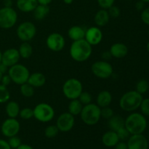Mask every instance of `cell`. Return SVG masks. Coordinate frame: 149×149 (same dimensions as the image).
<instances>
[{
  "label": "cell",
  "instance_id": "1",
  "mask_svg": "<svg viewBox=\"0 0 149 149\" xmlns=\"http://www.w3.org/2000/svg\"><path fill=\"white\" fill-rule=\"evenodd\" d=\"M84 39L72 42L70 47V55L77 62H84L91 56L93 47Z\"/></svg>",
  "mask_w": 149,
  "mask_h": 149
},
{
  "label": "cell",
  "instance_id": "2",
  "mask_svg": "<svg viewBox=\"0 0 149 149\" xmlns=\"http://www.w3.org/2000/svg\"><path fill=\"white\" fill-rule=\"evenodd\" d=\"M125 127L130 135L142 134L147 127L145 116L140 113H132L125 119Z\"/></svg>",
  "mask_w": 149,
  "mask_h": 149
},
{
  "label": "cell",
  "instance_id": "3",
  "mask_svg": "<svg viewBox=\"0 0 149 149\" xmlns=\"http://www.w3.org/2000/svg\"><path fill=\"white\" fill-rule=\"evenodd\" d=\"M143 100L142 95L136 90L127 92L119 100V106L125 111L132 112L140 108Z\"/></svg>",
  "mask_w": 149,
  "mask_h": 149
},
{
  "label": "cell",
  "instance_id": "4",
  "mask_svg": "<svg viewBox=\"0 0 149 149\" xmlns=\"http://www.w3.org/2000/svg\"><path fill=\"white\" fill-rule=\"evenodd\" d=\"M80 116L85 125L93 126L96 125L101 118V109L95 103H90L83 106Z\"/></svg>",
  "mask_w": 149,
  "mask_h": 149
},
{
  "label": "cell",
  "instance_id": "5",
  "mask_svg": "<svg viewBox=\"0 0 149 149\" xmlns=\"http://www.w3.org/2000/svg\"><path fill=\"white\" fill-rule=\"evenodd\" d=\"M7 74L13 82L18 85H21L27 82L30 76V72L27 67L24 65L17 63L9 68Z\"/></svg>",
  "mask_w": 149,
  "mask_h": 149
},
{
  "label": "cell",
  "instance_id": "6",
  "mask_svg": "<svg viewBox=\"0 0 149 149\" xmlns=\"http://www.w3.org/2000/svg\"><path fill=\"white\" fill-rule=\"evenodd\" d=\"M82 91V84L76 78L68 79L63 85V93L64 96L69 100L78 99Z\"/></svg>",
  "mask_w": 149,
  "mask_h": 149
},
{
  "label": "cell",
  "instance_id": "7",
  "mask_svg": "<svg viewBox=\"0 0 149 149\" xmlns=\"http://www.w3.org/2000/svg\"><path fill=\"white\" fill-rule=\"evenodd\" d=\"M33 117L39 122L47 123L50 122L55 116V110L49 104L40 103L33 109Z\"/></svg>",
  "mask_w": 149,
  "mask_h": 149
},
{
  "label": "cell",
  "instance_id": "8",
  "mask_svg": "<svg viewBox=\"0 0 149 149\" xmlns=\"http://www.w3.org/2000/svg\"><path fill=\"white\" fill-rule=\"evenodd\" d=\"M17 13L13 7H4L0 9V28L10 29L16 24Z\"/></svg>",
  "mask_w": 149,
  "mask_h": 149
},
{
  "label": "cell",
  "instance_id": "9",
  "mask_svg": "<svg viewBox=\"0 0 149 149\" xmlns=\"http://www.w3.org/2000/svg\"><path fill=\"white\" fill-rule=\"evenodd\" d=\"M16 33L22 42H30L36 34V26L30 21H25L20 23L17 28Z\"/></svg>",
  "mask_w": 149,
  "mask_h": 149
},
{
  "label": "cell",
  "instance_id": "10",
  "mask_svg": "<svg viewBox=\"0 0 149 149\" xmlns=\"http://www.w3.org/2000/svg\"><path fill=\"white\" fill-rule=\"evenodd\" d=\"M91 71L96 77L100 79H108L113 74L112 65L106 61H98L95 62L91 66Z\"/></svg>",
  "mask_w": 149,
  "mask_h": 149
},
{
  "label": "cell",
  "instance_id": "11",
  "mask_svg": "<svg viewBox=\"0 0 149 149\" xmlns=\"http://www.w3.org/2000/svg\"><path fill=\"white\" fill-rule=\"evenodd\" d=\"M20 129V122L16 119V118H8L5 119L1 126V133L4 136L8 138L17 135Z\"/></svg>",
  "mask_w": 149,
  "mask_h": 149
},
{
  "label": "cell",
  "instance_id": "12",
  "mask_svg": "<svg viewBox=\"0 0 149 149\" xmlns=\"http://www.w3.org/2000/svg\"><path fill=\"white\" fill-rule=\"evenodd\" d=\"M46 45L52 52H61L65 47V41L61 33H52L47 38Z\"/></svg>",
  "mask_w": 149,
  "mask_h": 149
},
{
  "label": "cell",
  "instance_id": "13",
  "mask_svg": "<svg viewBox=\"0 0 149 149\" xmlns=\"http://www.w3.org/2000/svg\"><path fill=\"white\" fill-rule=\"evenodd\" d=\"M75 124V118L74 116L69 113L65 112L58 116L57 119L56 126L58 127L60 132H69L74 127Z\"/></svg>",
  "mask_w": 149,
  "mask_h": 149
},
{
  "label": "cell",
  "instance_id": "14",
  "mask_svg": "<svg viewBox=\"0 0 149 149\" xmlns=\"http://www.w3.org/2000/svg\"><path fill=\"white\" fill-rule=\"evenodd\" d=\"M103 35L102 31L97 26H92L86 30L84 39L92 46L97 45L101 42Z\"/></svg>",
  "mask_w": 149,
  "mask_h": 149
},
{
  "label": "cell",
  "instance_id": "15",
  "mask_svg": "<svg viewBox=\"0 0 149 149\" xmlns=\"http://www.w3.org/2000/svg\"><path fill=\"white\" fill-rule=\"evenodd\" d=\"M128 149H148V143L146 138L142 134L131 135L128 138Z\"/></svg>",
  "mask_w": 149,
  "mask_h": 149
},
{
  "label": "cell",
  "instance_id": "16",
  "mask_svg": "<svg viewBox=\"0 0 149 149\" xmlns=\"http://www.w3.org/2000/svg\"><path fill=\"white\" fill-rule=\"evenodd\" d=\"M20 58V56L18 49H15V48H10L2 52L1 63L10 68V67L18 63Z\"/></svg>",
  "mask_w": 149,
  "mask_h": 149
},
{
  "label": "cell",
  "instance_id": "17",
  "mask_svg": "<svg viewBox=\"0 0 149 149\" xmlns=\"http://www.w3.org/2000/svg\"><path fill=\"white\" fill-rule=\"evenodd\" d=\"M109 52L112 57L117 59H121L127 55L128 48L127 45H125L124 43L117 42V43L113 44L111 46Z\"/></svg>",
  "mask_w": 149,
  "mask_h": 149
},
{
  "label": "cell",
  "instance_id": "18",
  "mask_svg": "<svg viewBox=\"0 0 149 149\" xmlns=\"http://www.w3.org/2000/svg\"><path fill=\"white\" fill-rule=\"evenodd\" d=\"M119 141V137L115 131L109 130L102 136V143L106 147H114Z\"/></svg>",
  "mask_w": 149,
  "mask_h": 149
},
{
  "label": "cell",
  "instance_id": "19",
  "mask_svg": "<svg viewBox=\"0 0 149 149\" xmlns=\"http://www.w3.org/2000/svg\"><path fill=\"white\" fill-rule=\"evenodd\" d=\"M27 82L34 88L42 87L46 83V77L42 73L35 72L30 74Z\"/></svg>",
  "mask_w": 149,
  "mask_h": 149
},
{
  "label": "cell",
  "instance_id": "20",
  "mask_svg": "<svg viewBox=\"0 0 149 149\" xmlns=\"http://www.w3.org/2000/svg\"><path fill=\"white\" fill-rule=\"evenodd\" d=\"M16 5L20 11L27 13L33 12L38 2L36 0H17Z\"/></svg>",
  "mask_w": 149,
  "mask_h": 149
},
{
  "label": "cell",
  "instance_id": "21",
  "mask_svg": "<svg viewBox=\"0 0 149 149\" xmlns=\"http://www.w3.org/2000/svg\"><path fill=\"white\" fill-rule=\"evenodd\" d=\"M112 101V95L111 93L108 90H103L98 93L96 98V104L101 109V108L109 106Z\"/></svg>",
  "mask_w": 149,
  "mask_h": 149
},
{
  "label": "cell",
  "instance_id": "22",
  "mask_svg": "<svg viewBox=\"0 0 149 149\" xmlns=\"http://www.w3.org/2000/svg\"><path fill=\"white\" fill-rule=\"evenodd\" d=\"M86 30L80 26H71L68 31V37L74 42L84 39Z\"/></svg>",
  "mask_w": 149,
  "mask_h": 149
},
{
  "label": "cell",
  "instance_id": "23",
  "mask_svg": "<svg viewBox=\"0 0 149 149\" xmlns=\"http://www.w3.org/2000/svg\"><path fill=\"white\" fill-rule=\"evenodd\" d=\"M110 18L111 17L109 16V13H108V10L101 9L95 13L94 20L95 24L98 27H102V26H106V24L109 23Z\"/></svg>",
  "mask_w": 149,
  "mask_h": 149
},
{
  "label": "cell",
  "instance_id": "24",
  "mask_svg": "<svg viewBox=\"0 0 149 149\" xmlns=\"http://www.w3.org/2000/svg\"><path fill=\"white\" fill-rule=\"evenodd\" d=\"M108 120V125L111 130L116 132L118 130L125 127V119L119 115H113Z\"/></svg>",
  "mask_w": 149,
  "mask_h": 149
},
{
  "label": "cell",
  "instance_id": "25",
  "mask_svg": "<svg viewBox=\"0 0 149 149\" xmlns=\"http://www.w3.org/2000/svg\"><path fill=\"white\" fill-rule=\"evenodd\" d=\"M20 106L16 101H8L5 107V111L9 118H16L19 116Z\"/></svg>",
  "mask_w": 149,
  "mask_h": 149
},
{
  "label": "cell",
  "instance_id": "26",
  "mask_svg": "<svg viewBox=\"0 0 149 149\" xmlns=\"http://www.w3.org/2000/svg\"><path fill=\"white\" fill-rule=\"evenodd\" d=\"M49 13V5H43V4H38V5L36 6V8L33 11V17L37 20H42L43 19H45L48 15Z\"/></svg>",
  "mask_w": 149,
  "mask_h": 149
},
{
  "label": "cell",
  "instance_id": "27",
  "mask_svg": "<svg viewBox=\"0 0 149 149\" xmlns=\"http://www.w3.org/2000/svg\"><path fill=\"white\" fill-rule=\"evenodd\" d=\"M18 52L20 58H23V59H28L32 55L33 49L30 43H29V42H23L19 47Z\"/></svg>",
  "mask_w": 149,
  "mask_h": 149
},
{
  "label": "cell",
  "instance_id": "28",
  "mask_svg": "<svg viewBox=\"0 0 149 149\" xmlns=\"http://www.w3.org/2000/svg\"><path fill=\"white\" fill-rule=\"evenodd\" d=\"M83 105L81 104V102L79 100V99H74L71 100V102L68 104V111L73 116H78L81 113V110L83 109Z\"/></svg>",
  "mask_w": 149,
  "mask_h": 149
},
{
  "label": "cell",
  "instance_id": "29",
  "mask_svg": "<svg viewBox=\"0 0 149 149\" xmlns=\"http://www.w3.org/2000/svg\"><path fill=\"white\" fill-rule=\"evenodd\" d=\"M20 92L23 96L26 97H31L34 95V87L28 82L20 85Z\"/></svg>",
  "mask_w": 149,
  "mask_h": 149
},
{
  "label": "cell",
  "instance_id": "30",
  "mask_svg": "<svg viewBox=\"0 0 149 149\" xmlns=\"http://www.w3.org/2000/svg\"><path fill=\"white\" fill-rule=\"evenodd\" d=\"M10 98V93L7 87L0 84V103H5Z\"/></svg>",
  "mask_w": 149,
  "mask_h": 149
},
{
  "label": "cell",
  "instance_id": "31",
  "mask_svg": "<svg viewBox=\"0 0 149 149\" xmlns=\"http://www.w3.org/2000/svg\"><path fill=\"white\" fill-rule=\"evenodd\" d=\"M59 132V130L56 125H49L45 128V135L47 138H54L58 135Z\"/></svg>",
  "mask_w": 149,
  "mask_h": 149
},
{
  "label": "cell",
  "instance_id": "32",
  "mask_svg": "<svg viewBox=\"0 0 149 149\" xmlns=\"http://www.w3.org/2000/svg\"><path fill=\"white\" fill-rule=\"evenodd\" d=\"M149 89V84L146 79H141L137 83L136 91L140 94L143 95L146 93Z\"/></svg>",
  "mask_w": 149,
  "mask_h": 149
},
{
  "label": "cell",
  "instance_id": "33",
  "mask_svg": "<svg viewBox=\"0 0 149 149\" xmlns=\"http://www.w3.org/2000/svg\"><path fill=\"white\" fill-rule=\"evenodd\" d=\"M19 116L21 119H26V120L31 119L32 117H33V109L31 108H23V109H20Z\"/></svg>",
  "mask_w": 149,
  "mask_h": 149
},
{
  "label": "cell",
  "instance_id": "34",
  "mask_svg": "<svg viewBox=\"0 0 149 149\" xmlns=\"http://www.w3.org/2000/svg\"><path fill=\"white\" fill-rule=\"evenodd\" d=\"M78 99L83 106H85V105L90 104V103H92L93 97H92V95L88 92L82 91L81 94H80L79 97H78Z\"/></svg>",
  "mask_w": 149,
  "mask_h": 149
},
{
  "label": "cell",
  "instance_id": "35",
  "mask_svg": "<svg viewBox=\"0 0 149 149\" xmlns=\"http://www.w3.org/2000/svg\"><path fill=\"white\" fill-rule=\"evenodd\" d=\"M7 142H8V144L10 145V148L12 149H16L17 148H18L22 144L21 140L17 135H15V136L9 138Z\"/></svg>",
  "mask_w": 149,
  "mask_h": 149
},
{
  "label": "cell",
  "instance_id": "36",
  "mask_svg": "<svg viewBox=\"0 0 149 149\" xmlns=\"http://www.w3.org/2000/svg\"><path fill=\"white\" fill-rule=\"evenodd\" d=\"M116 132L117 134L118 137H119V141H125L126 140H128V138L130 136V132H128V130L126 129L125 127L120 128Z\"/></svg>",
  "mask_w": 149,
  "mask_h": 149
},
{
  "label": "cell",
  "instance_id": "37",
  "mask_svg": "<svg viewBox=\"0 0 149 149\" xmlns=\"http://www.w3.org/2000/svg\"><path fill=\"white\" fill-rule=\"evenodd\" d=\"M140 108L143 115L149 116V98L143 99Z\"/></svg>",
  "mask_w": 149,
  "mask_h": 149
},
{
  "label": "cell",
  "instance_id": "38",
  "mask_svg": "<svg viewBox=\"0 0 149 149\" xmlns=\"http://www.w3.org/2000/svg\"><path fill=\"white\" fill-rule=\"evenodd\" d=\"M107 10L110 17H113V18H117L121 14V10L119 7L117 6H115L114 4L111 6L110 8L108 9Z\"/></svg>",
  "mask_w": 149,
  "mask_h": 149
},
{
  "label": "cell",
  "instance_id": "39",
  "mask_svg": "<svg viewBox=\"0 0 149 149\" xmlns=\"http://www.w3.org/2000/svg\"><path fill=\"white\" fill-rule=\"evenodd\" d=\"M113 115H114V112H113V109L109 106L101 108V117L105 118L106 119H109Z\"/></svg>",
  "mask_w": 149,
  "mask_h": 149
},
{
  "label": "cell",
  "instance_id": "40",
  "mask_svg": "<svg viewBox=\"0 0 149 149\" xmlns=\"http://www.w3.org/2000/svg\"><path fill=\"white\" fill-rule=\"evenodd\" d=\"M98 5L101 7V9L108 10L111 6L114 4L115 0H97Z\"/></svg>",
  "mask_w": 149,
  "mask_h": 149
},
{
  "label": "cell",
  "instance_id": "41",
  "mask_svg": "<svg viewBox=\"0 0 149 149\" xmlns=\"http://www.w3.org/2000/svg\"><path fill=\"white\" fill-rule=\"evenodd\" d=\"M141 18L145 24L149 26V7L144 8L141 12Z\"/></svg>",
  "mask_w": 149,
  "mask_h": 149
},
{
  "label": "cell",
  "instance_id": "42",
  "mask_svg": "<svg viewBox=\"0 0 149 149\" xmlns=\"http://www.w3.org/2000/svg\"><path fill=\"white\" fill-rule=\"evenodd\" d=\"M11 81H12L11 79H10V77H9L8 74H4L2 77V78H1L0 84H1L2 85H4V86H6V87H7V86L10 84V82H11Z\"/></svg>",
  "mask_w": 149,
  "mask_h": 149
},
{
  "label": "cell",
  "instance_id": "43",
  "mask_svg": "<svg viewBox=\"0 0 149 149\" xmlns=\"http://www.w3.org/2000/svg\"><path fill=\"white\" fill-rule=\"evenodd\" d=\"M114 147L115 149H128L127 144L125 141H119Z\"/></svg>",
  "mask_w": 149,
  "mask_h": 149
},
{
  "label": "cell",
  "instance_id": "44",
  "mask_svg": "<svg viewBox=\"0 0 149 149\" xmlns=\"http://www.w3.org/2000/svg\"><path fill=\"white\" fill-rule=\"evenodd\" d=\"M0 149H12L7 141L0 139Z\"/></svg>",
  "mask_w": 149,
  "mask_h": 149
},
{
  "label": "cell",
  "instance_id": "45",
  "mask_svg": "<svg viewBox=\"0 0 149 149\" xmlns=\"http://www.w3.org/2000/svg\"><path fill=\"white\" fill-rule=\"evenodd\" d=\"M144 7H145V2H143V1H139L136 3L135 4V8L137 9V10L138 11H142L144 9Z\"/></svg>",
  "mask_w": 149,
  "mask_h": 149
},
{
  "label": "cell",
  "instance_id": "46",
  "mask_svg": "<svg viewBox=\"0 0 149 149\" xmlns=\"http://www.w3.org/2000/svg\"><path fill=\"white\" fill-rule=\"evenodd\" d=\"M9 67L7 66L6 65H4L2 63H0V71L3 74H6L7 72H8Z\"/></svg>",
  "mask_w": 149,
  "mask_h": 149
},
{
  "label": "cell",
  "instance_id": "47",
  "mask_svg": "<svg viewBox=\"0 0 149 149\" xmlns=\"http://www.w3.org/2000/svg\"><path fill=\"white\" fill-rule=\"evenodd\" d=\"M38 2V4H43V5H49L51 2L52 1V0H36Z\"/></svg>",
  "mask_w": 149,
  "mask_h": 149
},
{
  "label": "cell",
  "instance_id": "48",
  "mask_svg": "<svg viewBox=\"0 0 149 149\" xmlns=\"http://www.w3.org/2000/svg\"><path fill=\"white\" fill-rule=\"evenodd\" d=\"M102 57H103V59L108 60V59H110L112 56L111 55L109 51H106V52H104L103 54H102Z\"/></svg>",
  "mask_w": 149,
  "mask_h": 149
},
{
  "label": "cell",
  "instance_id": "49",
  "mask_svg": "<svg viewBox=\"0 0 149 149\" xmlns=\"http://www.w3.org/2000/svg\"><path fill=\"white\" fill-rule=\"evenodd\" d=\"M4 7H13V0H4Z\"/></svg>",
  "mask_w": 149,
  "mask_h": 149
},
{
  "label": "cell",
  "instance_id": "50",
  "mask_svg": "<svg viewBox=\"0 0 149 149\" xmlns=\"http://www.w3.org/2000/svg\"><path fill=\"white\" fill-rule=\"evenodd\" d=\"M16 149H33V148L31 146L28 145V144H21L18 148Z\"/></svg>",
  "mask_w": 149,
  "mask_h": 149
},
{
  "label": "cell",
  "instance_id": "51",
  "mask_svg": "<svg viewBox=\"0 0 149 149\" xmlns=\"http://www.w3.org/2000/svg\"><path fill=\"white\" fill-rule=\"evenodd\" d=\"M64 3L66 4H72V2L74 1V0H63Z\"/></svg>",
  "mask_w": 149,
  "mask_h": 149
},
{
  "label": "cell",
  "instance_id": "52",
  "mask_svg": "<svg viewBox=\"0 0 149 149\" xmlns=\"http://www.w3.org/2000/svg\"><path fill=\"white\" fill-rule=\"evenodd\" d=\"M3 75H4V74H3L2 73H1V71H0V82H1V78H2Z\"/></svg>",
  "mask_w": 149,
  "mask_h": 149
},
{
  "label": "cell",
  "instance_id": "53",
  "mask_svg": "<svg viewBox=\"0 0 149 149\" xmlns=\"http://www.w3.org/2000/svg\"><path fill=\"white\" fill-rule=\"evenodd\" d=\"M146 49H147V51H148V53H149V42H148V44H147Z\"/></svg>",
  "mask_w": 149,
  "mask_h": 149
},
{
  "label": "cell",
  "instance_id": "54",
  "mask_svg": "<svg viewBox=\"0 0 149 149\" xmlns=\"http://www.w3.org/2000/svg\"><path fill=\"white\" fill-rule=\"evenodd\" d=\"M1 55H2V52H1V50H0V63L1 62Z\"/></svg>",
  "mask_w": 149,
  "mask_h": 149
},
{
  "label": "cell",
  "instance_id": "55",
  "mask_svg": "<svg viewBox=\"0 0 149 149\" xmlns=\"http://www.w3.org/2000/svg\"><path fill=\"white\" fill-rule=\"evenodd\" d=\"M141 1H143L145 3H149V0H141Z\"/></svg>",
  "mask_w": 149,
  "mask_h": 149
},
{
  "label": "cell",
  "instance_id": "56",
  "mask_svg": "<svg viewBox=\"0 0 149 149\" xmlns=\"http://www.w3.org/2000/svg\"><path fill=\"white\" fill-rule=\"evenodd\" d=\"M148 36H149V29H148Z\"/></svg>",
  "mask_w": 149,
  "mask_h": 149
},
{
  "label": "cell",
  "instance_id": "57",
  "mask_svg": "<svg viewBox=\"0 0 149 149\" xmlns=\"http://www.w3.org/2000/svg\"><path fill=\"white\" fill-rule=\"evenodd\" d=\"M127 1H131V0H127Z\"/></svg>",
  "mask_w": 149,
  "mask_h": 149
}]
</instances>
